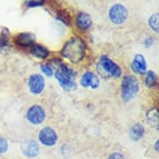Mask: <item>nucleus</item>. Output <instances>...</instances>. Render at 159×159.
Returning a JSON list of instances; mask_svg holds the SVG:
<instances>
[{"label": "nucleus", "mask_w": 159, "mask_h": 159, "mask_svg": "<svg viewBox=\"0 0 159 159\" xmlns=\"http://www.w3.org/2000/svg\"><path fill=\"white\" fill-rule=\"evenodd\" d=\"M139 91V80L135 76H126L122 81V89H121V96L125 102L131 100Z\"/></svg>", "instance_id": "3"}, {"label": "nucleus", "mask_w": 159, "mask_h": 159, "mask_svg": "<svg viewBox=\"0 0 159 159\" xmlns=\"http://www.w3.org/2000/svg\"><path fill=\"white\" fill-rule=\"evenodd\" d=\"M84 53H85V45L80 37H72L65 44L61 51L62 57L68 59L73 64H77L83 59Z\"/></svg>", "instance_id": "1"}, {"label": "nucleus", "mask_w": 159, "mask_h": 159, "mask_svg": "<svg viewBox=\"0 0 159 159\" xmlns=\"http://www.w3.org/2000/svg\"><path fill=\"white\" fill-rule=\"evenodd\" d=\"M39 141L42 142V144L46 145V147H52L57 143L58 141V135L57 133L52 128L45 127L39 131V136H38Z\"/></svg>", "instance_id": "7"}, {"label": "nucleus", "mask_w": 159, "mask_h": 159, "mask_svg": "<svg viewBox=\"0 0 159 159\" xmlns=\"http://www.w3.org/2000/svg\"><path fill=\"white\" fill-rule=\"evenodd\" d=\"M98 69L103 73L105 76H112V77H119L121 75V68L113 62L110 58L106 56H103L99 60Z\"/></svg>", "instance_id": "4"}, {"label": "nucleus", "mask_w": 159, "mask_h": 159, "mask_svg": "<svg viewBox=\"0 0 159 159\" xmlns=\"http://www.w3.org/2000/svg\"><path fill=\"white\" fill-rule=\"evenodd\" d=\"M91 16L89 15L88 13L80 12L77 14V16H76V25L79 27V29H81V30H88L91 27Z\"/></svg>", "instance_id": "11"}, {"label": "nucleus", "mask_w": 159, "mask_h": 159, "mask_svg": "<svg viewBox=\"0 0 159 159\" xmlns=\"http://www.w3.org/2000/svg\"><path fill=\"white\" fill-rule=\"evenodd\" d=\"M158 19L159 16L158 14H153V15L149 19V25L151 27L152 30H155L156 32L159 31V23H158Z\"/></svg>", "instance_id": "18"}, {"label": "nucleus", "mask_w": 159, "mask_h": 159, "mask_svg": "<svg viewBox=\"0 0 159 159\" xmlns=\"http://www.w3.org/2000/svg\"><path fill=\"white\" fill-rule=\"evenodd\" d=\"M40 67H42V72L48 76V77H51L53 75V69H52L51 66H48V65H42Z\"/></svg>", "instance_id": "20"}, {"label": "nucleus", "mask_w": 159, "mask_h": 159, "mask_svg": "<svg viewBox=\"0 0 159 159\" xmlns=\"http://www.w3.org/2000/svg\"><path fill=\"white\" fill-rule=\"evenodd\" d=\"M131 67L134 69V72L139 74H144L147 72V62H145L144 57L142 54H136L131 62Z\"/></svg>", "instance_id": "13"}, {"label": "nucleus", "mask_w": 159, "mask_h": 159, "mask_svg": "<svg viewBox=\"0 0 159 159\" xmlns=\"http://www.w3.org/2000/svg\"><path fill=\"white\" fill-rule=\"evenodd\" d=\"M108 17L111 20L112 23L114 24H122L126 22L128 17V9L123 5L116 4L110 8L108 12Z\"/></svg>", "instance_id": "5"}, {"label": "nucleus", "mask_w": 159, "mask_h": 159, "mask_svg": "<svg viewBox=\"0 0 159 159\" xmlns=\"http://www.w3.org/2000/svg\"><path fill=\"white\" fill-rule=\"evenodd\" d=\"M21 150H22V153L24 156L34 158L39 153V145L34 139H27L21 144Z\"/></svg>", "instance_id": "9"}, {"label": "nucleus", "mask_w": 159, "mask_h": 159, "mask_svg": "<svg viewBox=\"0 0 159 159\" xmlns=\"http://www.w3.org/2000/svg\"><path fill=\"white\" fill-rule=\"evenodd\" d=\"M81 85L84 88H92V89H97L99 87V79L96 75L95 73L87 72L84 73L83 76L81 77Z\"/></svg>", "instance_id": "10"}, {"label": "nucleus", "mask_w": 159, "mask_h": 159, "mask_svg": "<svg viewBox=\"0 0 159 159\" xmlns=\"http://www.w3.org/2000/svg\"><path fill=\"white\" fill-rule=\"evenodd\" d=\"M45 110L40 105H32L27 112V119L32 125H40L45 120Z\"/></svg>", "instance_id": "6"}, {"label": "nucleus", "mask_w": 159, "mask_h": 159, "mask_svg": "<svg viewBox=\"0 0 159 159\" xmlns=\"http://www.w3.org/2000/svg\"><path fill=\"white\" fill-rule=\"evenodd\" d=\"M130 139L133 141H139V139H142V136L144 135V127L141 125V123H136L130 129Z\"/></svg>", "instance_id": "15"}, {"label": "nucleus", "mask_w": 159, "mask_h": 159, "mask_svg": "<svg viewBox=\"0 0 159 159\" xmlns=\"http://www.w3.org/2000/svg\"><path fill=\"white\" fill-rule=\"evenodd\" d=\"M156 82H157V76H156V74L152 72V70H149V72L147 73V79H145L147 87H149V88L153 87L156 84Z\"/></svg>", "instance_id": "17"}, {"label": "nucleus", "mask_w": 159, "mask_h": 159, "mask_svg": "<svg viewBox=\"0 0 159 159\" xmlns=\"http://www.w3.org/2000/svg\"><path fill=\"white\" fill-rule=\"evenodd\" d=\"M108 159H125V157H123L121 153H119V152H114V153H112V155L108 157Z\"/></svg>", "instance_id": "22"}, {"label": "nucleus", "mask_w": 159, "mask_h": 159, "mask_svg": "<svg viewBox=\"0 0 159 159\" xmlns=\"http://www.w3.org/2000/svg\"><path fill=\"white\" fill-rule=\"evenodd\" d=\"M30 52H31L32 56L36 57V58H39V59H45V58H48V54H50V52H48V48H43L42 45H35V44L31 46Z\"/></svg>", "instance_id": "14"}, {"label": "nucleus", "mask_w": 159, "mask_h": 159, "mask_svg": "<svg viewBox=\"0 0 159 159\" xmlns=\"http://www.w3.org/2000/svg\"><path fill=\"white\" fill-rule=\"evenodd\" d=\"M28 85L31 93H34V95H39L40 92L44 90V87H45L44 77L42 75H39V74H34L29 79Z\"/></svg>", "instance_id": "8"}, {"label": "nucleus", "mask_w": 159, "mask_h": 159, "mask_svg": "<svg viewBox=\"0 0 159 159\" xmlns=\"http://www.w3.org/2000/svg\"><path fill=\"white\" fill-rule=\"evenodd\" d=\"M7 149H8V142L6 141V139L0 137V156L7 151Z\"/></svg>", "instance_id": "19"}, {"label": "nucleus", "mask_w": 159, "mask_h": 159, "mask_svg": "<svg viewBox=\"0 0 159 159\" xmlns=\"http://www.w3.org/2000/svg\"><path fill=\"white\" fill-rule=\"evenodd\" d=\"M16 43L21 45V46H32L35 40H36V36L34 34H30V32H22V34H19L16 36Z\"/></svg>", "instance_id": "12"}, {"label": "nucleus", "mask_w": 159, "mask_h": 159, "mask_svg": "<svg viewBox=\"0 0 159 159\" xmlns=\"http://www.w3.org/2000/svg\"><path fill=\"white\" fill-rule=\"evenodd\" d=\"M147 119L151 126L158 128V110H156V108L150 110L147 113Z\"/></svg>", "instance_id": "16"}, {"label": "nucleus", "mask_w": 159, "mask_h": 159, "mask_svg": "<svg viewBox=\"0 0 159 159\" xmlns=\"http://www.w3.org/2000/svg\"><path fill=\"white\" fill-rule=\"evenodd\" d=\"M54 74H56V79L58 80V82L62 87V89L67 90V91H73V90L76 89V72L73 70L72 68H69L68 66L62 64V62H60L56 67Z\"/></svg>", "instance_id": "2"}, {"label": "nucleus", "mask_w": 159, "mask_h": 159, "mask_svg": "<svg viewBox=\"0 0 159 159\" xmlns=\"http://www.w3.org/2000/svg\"><path fill=\"white\" fill-rule=\"evenodd\" d=\"M155 148H156V151H158V141H156V145H155Z\"/></svg>", "instance_id": "23"}, {"label": "nucleus", "mask_w": 159, "mask_h": 159, "mask_svg": "<svg viewBox=\"0 0 159 159\" xmlns=\"http://www.w3.org/2000/svg\"><path fill=\"white\" fill-rule=\"evenodd\" d=\"M44 4V1H27L25 5L28 7H37V6H42Z\"/></svg>", "instance_id": "21"}]
</instances>
